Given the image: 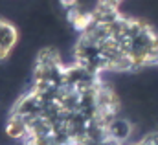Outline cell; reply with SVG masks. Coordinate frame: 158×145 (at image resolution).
Returning <instances> with one entry per match:
<instances>
[{"label":"cell","mask_w":158,"mask_h":145,"mask_svg":"<svg viewBox=\"0 0 158 145\" xmlns=\"http://www.w3.org/2000/svg\"><path fill=\"white\" fill-rule=\"evenodd\" d=\"M19 44V31L15 24L6 19H0V61L7 59Z\"/></svg>","instance_id":"6da1fadb"}]
</instances>
